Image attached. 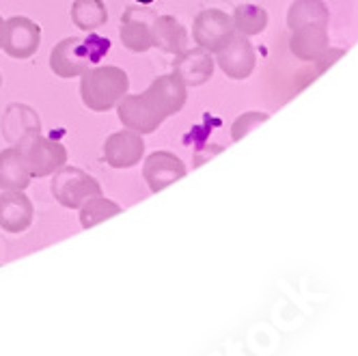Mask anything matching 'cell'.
<instances>
[{
  "label": "cell",
  "instance_id": "26",
  "mask_svg": "<svg viewBox=\"0 0 358 356\" xmlns=\"http://www.w3.org/2000/svg\"><path fill=\"white\" fill-rule=\"evenodd\" d=\"M0 85H3V76H0Z\"/></svg>",
  "mask_w": 358,
  "mask_h": 356
},
{
  "label": "cell",
  "instance_id": "22",
  "mask_svg": "<svg viewBox=\"0 0 358 356\" xmlns=\"http://www.w3.org/2000/svg\"><path fill=\"white\" fill-rule=\"evenodd\" d=\"M268 119H270L268 113H255V111L240 115V117L234 121V125H231V138H234L236 143L242 141L244 136H248L255 128H257V125L266 123Z\"/></svg>",
  "mask_w": 358,
  "mask_h": 356
},
{
  "label": "cell",
  "instance_id": "14",
  "mask_svg": "<svg viewBox=\"0 0 358 356\" xmlns=\"http://www.w3.org/2000/svg\"><path fill=\"white\" fill-rule=\"evenodd\" d=\"M151 13H141L136 9H127L119 22V37L121 43L132 50V52H147L153 48L151 41Z\"/></svg>",
  "mask_w": 358,
  "mask_h": 356
},
{
  "label": "cell",
  "instance_id": "11",
  "mask_svg": "<svg viewBox=\"0 0 358 356\" xmlns=\"http://www.w3.org/2000/svg\"><path fill=\"white\" fill-rule=\"evenodd\" d=\"M117 115L127 130H134L138 134L156 132L164 121L158 113H153V108L143 99V95L127 93L117 101Z\"/></svg>",
  "mask_w": 358,
  "mask_h": 356
},
{
  "label": "cell",
  "instance_id": "4",
  "mask_svg": "<svg viewBox=\"0 0 358 356\" xmlns=\"http://www.w3.org/2000/svg\"><path fill=\"white\" fill-rule=\"evenodd\" d=\"M52 175L55 177L52 184H50V190H52V197L67 210H78L87 199L101 194L99 182L78 166L63 164Z\"/></svg>",
  "mask_w": 358,
  "mask_h": 356
},
{
  "label": "cell",
  "instance_id": "21",
  "mask_svg": "<svg viewBox=\"0 0 358 356\" xmlns=\"http://www.w3.org/2000/svg\"><path fill=\"white\" fill-rule=\"evenodd\" d=\"M231 20H234L236 33L252 37V35H259L268 27V11L255 5H240L236 7Z\"/></svg>",
  "mask_w": 358,
  "mask_h": 356
},
{
  "label": "cell",
  "instance_id": "1",
  "mask_svg": "<svg viewBox=\"0 0 358 356\" xmlns=\"http://www.w3.org/2000/svg\"><path fill=\"white\" fill-rule=\"evenodd\" d=\"M110 52V41L89 33L87 37H67L50 52V69L59 78H76L89 67L97 65Z\"/></svg>",
  "mask_w": 358,
  "mask_h": 356
},
{
  "label": "cell",
  "instance_id": "24",
  "mask_svg": "<svg viewBox=\"0 0 358 356\" xmlns=\"http://www.w3.org/2000/svg\"><path fill=\"white\" fill-rule=\"evenodd\" d=\"M3 35H5V22L0 17V48H3Z\"/></svg>",
  "mask_w": 358,
  "mask_h": 356
},
{
  "label": "cell",
  "instance_id": "19",
  "mask_svg": "<svg viewBox=\"0 0 358 356\" xmlns=\"http://www.w3.org/2000/svg\"><path fill=\"white\" fill-rule=\"evenodd\" d=\"M71 22L76 29L85 33H93L108 22V9L104 0H73L71 5Z\"/></svg>",
  "mask_w": 358,
  "mask_h": 356
},
{
  "label": "cell",
  "instance_id": "7",
  "mask_svg": "<svg viewBox=\"0 0 358 356\" xmlns=\"http://www.w3.org/2000/svg\"><path fill=\"white\" fill-rule=\"evenodd\" d=\"M41 43V27L37 22L15 15L5 22L3 50L11 59H29L33 57Z\"/></svg>",
  "mask_w": 358,
  "mask_h": 356
},
{
  "label": "cell",
  "instance_id": "5",
  "mask_svg": "<svg viewBox=\"0 0 358 356\" xmlns=\"http://www.w3.org/2000/svg\"><path fill=\"white\" fill-rule=\"evenodd\" d=\"M141 95L153 108V113H158L162 119H169L186 106L188 85L173 71V73H166V76L156 78L147 87V91Z\"/></svg>",
  "mask_w": 358,
  "mask_h": 356
},
{
  "label": "cell",
  "instance_id": "15",
  "mask_svg": "<svg viewBox=\"0 0 358 356\" xmlns=\"http://www.w3.org/2000/svg\"><path fill=\"white\" fill-rule=\"evenodd\" d=\"M151 41L158 50L169 55H179L186 50V29L173 15L151 17Z\"/></svg>",
  "mask_w": 358,
  "mask_h": 356
},
{
  "label": "cell",
  "instance_id": "9",
  "mask_svg": "<svg viewBox=\"0 0 358 356\" xmlns=\"http://www.w3.org/2000/svg\"><path fill=\"white\" fill-rule=\"evenodd\" d=\"M186 164L182 158L171 154V151H156L149 154L143 164V177L151 192H162L171 184L184 180L186 177Z\"/></svg>",
  "mask_w": 358,
  "mask_h": 356
},
{
  "label": "cell",
  "instance_id": "2",
  "mask_svg": "<svg viewBox=\"0 0 358 356\" xmlns=\"http://www.w3.org/2000/svg\"><path fill=\"white\" fill-rule=\"evenodd\" d=\"M130 89V78L117 65H93L80 76V97L93 113H108Z\"/></svg>",
  "mask_w": 358,
  "mask_h": 356
},
{
  "label": "cell",
  "instance_id": "25",
  "mask_svg": "<svg viewBox=\"0 0 358 356\" xmlns=\"http://www.w3.org/2000/svg\"><path fill=\"white\" fill-rule=\"evenodd\" d=\"M134 3H138V5H151L153 0H134Z\"/></svg>",
  "mask_w": 358,
  "mask_h": 356
},
{
  "label": "cell",
  "instance_id": "10",
  "mask_svg": "<svg viewBox=\"0 0 358 356\" xmlns=\"http://www.w3.org/2000/svg\"><path fill=\"white\" fill-rule=\"evenodd\" d=\"M145 156V138L134 130L113 132L104 143V160L113 169H130Z\"/></svg>",
  "mask_w": 358,
  "mask_h": 356
},
{
  "label": "cell",
  "instance_id": "3",
  "mask_svg": "<svg viewBox=\"0 0 358 356\" xmlns=\"http://www.w3.org/2000/svg\"><path fill=\"white\" fill-rule=\"evenodd\" d=\"M15 147L27 162L31 177H39V180L59 171L67 160V149L55 138L41 136L39 128L24 132Z\"/></svg>",
  "mask_w": 358,
  "mask_h": 356
},
{
  "label": "cell",
  "instance_id": "8",
  "mask_svg": "<svg viewBox=\"0 0 358 356\" xmlns=\"http://www.w3.org/2000/svg\"><path fill=\"white\" fill-rule=\"evenodd\" d=\"M234 20L220 9H206L194 17L192 24V39L199 48L216 52V50L231 37L234 33Z\"/></svg>",
  "mask_w": 358,
  "mask_h": 356
},
{
  "label": "cell",
  "instance_id": "12",
  "mask_svg": "<svg viewBox=\"0 0 358 356\" xmlns=\"http://www.w3.org/2000/svg\"><path fill=\"white\" fill-rule=\"evenodd\" d=\"M35 208L24 190H5L0 194V229L7 234H22L33 225Z\"/></svg>",
  "mask_w": 358,
  "mask_h": 356
},
{
  "label": "cell",
  "instance_id": "17",
  "mask_svg": "<svg viewBox=\"0 0 358 356\" xmlns=\"http://www.w3.org/2000/svg\"><path fill=\"white\" fill-rule=\"evenodd\" d=\"M289 50L292 55L298 57L300 61H320L328 52V33L326 29H300L292 31L289 39Z\"/></svg>",
  "mask_w": 358,
  "mask_h": 356
},
{
  "label": "cell",
  "instance_id": "16",
  "mask_svg": "<svg viewBox=\"0 0 358 356\" xmlns=\"http://www.w3.org/2000/svg\"><path fill=\"white\" fill-rule=\"evenodd\" d=\"M31 180H33L31 171L17 151V147H9L0 151V188L27 190Z\"/></svg>",
  "mask_w": 358,
  "mask_h": 356
},
{
  "label": "cell",
  "instance_id": "20",
  "mask_svg": "<svg viewBox=\"0 0 358 356\" xmlns=\"http://www.w3.org/2000/svg\"><path fill=\"white\" fill-rule=\"evenodd\" d=\"M78 210H80V225H83V229H91V227H95L99 222H104V220L121 214V206H117L115 201L101 197V194L87 199Z\"/></svg>",
  "mask_w": 358,
  "mask_h": 356
},
{
  "label": "cell",
  "instance_id": "18",
  "mask_svg": "<svg viewBox=\"0 0 358 356\" xmlns=\"http://www.w3.org/2000/svg\"><path fill=\"white\" fill-rule=\"evenodd\" d=\"M328 7L322 0H296L287 13V27L292 31L300 29H328Z\"/></svg>",
  "mask_w": 358,
  "mask_h": 356
},
{
  "label": "cell",
  "instance_id": "6",
  "mask_svg": "<svg viewBox=\"0 0 358 356\" xmlns=\"http://www.w3.org/2000/svg\"><path fill=\"white\" fill-rule=\"evenodd\" d=\"M216 65L224 76L234 80H244L255 69V48L242 33H231L218 50H216Z\"/></svg>",
  "mask_w": 358,
  "mask_h": 356
},
{
  "label": "cell",
  "instance_id": "23",
  "mask_svg": "<svg viewBox=\"0 0 358 356\" xmlns=\"http://www.w3.org/2000/svg\"><path fill=\"white\" fill-rule=\"evenodd\" d=\"M220 151H222V147H218V145H212V147H208V149L199 151V154L194 156V166H201V164L206 162L208 158H214V156H218Z\"/></svg>",
  "mask_w": 358,
  "mask_h": 356
},
{
  "label": "cell",
  "instance_id": "13",
  "mask_svg": "<svg viewBox=\"0 0 358 356\" xmlns=\"http://www.w3.org/2000/svg\"><path fill=\"white\" fill-rule=\"evenodd\" d=\"M216 61L212 59V52L203 48H192V50H184L179 52L175 63H173V71L182 78L188 87H201L206 85L212 73H214Z\"/></svg>",
  "mask_w": 358,
  "mask_h": 356
}]
</instances>
